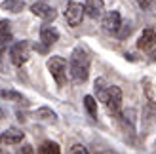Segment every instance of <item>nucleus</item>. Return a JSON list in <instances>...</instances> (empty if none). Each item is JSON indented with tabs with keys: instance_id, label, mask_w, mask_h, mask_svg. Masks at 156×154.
Returning <instances> with one entry per match:
<instances>
[{
	"instance_id": "1",
	"label": "nucleus",
	"mask_w": 156,
	"mask_h": 154,
	"mask_svg": "<svg viewBox=\"0 0 156 154\" xmlns=\"http://www.w3.org/2000/svg\"><path fill=\"white\" fill-rule=\"evenodd\" d=\"M69 71H71V76L74 82H86L88 80V74H90V57L86 50L82 48H74L71 61H69Z\"/></svg>"
},
{
	"instance_id": "2",
	"label": "nucleus",
	"mask_w": 156,
	"mask_h": 154,
	"mask_svg": "<svg viewBox=\"0 0 156 154\" xmlns=\"http://www.w3.org/2000/svg\"><path fill=\"white\" fill-rule=\"evenodd\" d=\"M30 57V44L29 42H15L12 46V50H10V59H12V63L15 67H21V65H25L27 61Z\"/></svg>"
},
{
	"instance_id": "3",
	"label": "nucleus",
	"mask_w": 156,
	"mask_h": 154,
	"mask_svg": "<svg viewBox=\"0 0 156 154\" xmlns=\"http://www.w3.org/2000/svg\"><path fill=\"white\" fill-rule=\"evenodd\" d=\"M48 68L53 76V80L57 82V86H65V80H67V61L63 57H51L48 61Z\"/></svg>"
},
{
	"instance_id": "4",
	"label": "nucleus",
	"mask_w": 156,
	"mask_h": 154,
	"mask_svg": "<svg viewBox=\"0 0 156 154\" xmlns=\"http://www.w3.org/2000/svg\"><path fill=\"white\" fill-rule=\"evenodd\" d=\"M84 13H86V10H84L82 4L69 2L67 4V10H65V19H67V23L71 27H78L82 23V19H84Z\"/></svg>"
},
{
	"instance_id": "5",
	"label": "nucleus",
	"mask_w": 156,
	"mask_h": 154,
	"mask_svg": "<svg viewBox=\"0 0 156 154\" xmlns=\"http://www.w3.org/2000/svg\"><path fill=\"white\" fill-rule=\"evenodd\" d=\"M107 109L108 112H112V114H118L120 110V105H122V89L118 86H108V91H107Z\"/></svg>"
},
{
	"instance_id": "6",
	"label": "nucleus",
	"mask_w": 156,
	"mask_h": 154,
	"mask_svg": "<svg viewBox=\"0 0 156 154\" xmlns=\"http://www.w3.org/2000/svg\"><path fill=\"white\" fill-rule=\"evenodd\" d=\"M30 12H33L36 17H40V19H44V21H53L55 19V10H53L51 6H48V4H44V2H36V4H33L30 6Z\"/></svg>"
},
{
	"instance_id": "7",
	"label": "nucleus",
	"mask_w": 156,
	"mask_h": 154,
	"mask_svg": "<svg viewBox=\"0 0 156 154\" xmlns=\"http://www.w3.org/2000/svg\"><path fill=\"white\" fill-rule=\"evenodd\" d=\"M23 139H25V133L15 128H10L0 133V145H19Z\"/></svg>"
},
{
	"instance_id": "8",
	"label": "nucleus",
	"mask_w": 156,
	"mask_h": 154,
	"mask_svg": "<svg viewBox=\"0 0 156 154\" xmlns=\"http://www.w3.org/2000/svg\"><path fill=\"white\" fill-rule=\"evenodd\" d=\"M120 13L112 10V12H107L105 17H103V29L107 30V33H118L120 29Z\"/></svg>"
},
{
	"instance_id": "9",
	"label": "nucleus",
	"mask_w": 156,
	"mask_h": 154,
	"mask_svg": "<svg viewBox=\"0 0 156 154\" xmlns=\"http://www.w3.org/2000/svg\"><path fill=\"white\" fill-rule=\"evenodd\" d=\"M84 10H86V13H88L91 19H97L105 12V2L103 0H86Z\"/></svg>"
},
{
	"instance_id": "10",
	"label": "nucleus",
	"mask_w": 156,
	"mask_h": 154,
	"mask_svg": "<svg viewBox=\"0 0 156 154\" xmlns=\"http://www.w3.org/2000/svg\"><path fill=\"white\" fill-rule=\"evenodd\" d=\"M154 44H156V30L145 29L141 33V36H139V40H137V48L139 50H151Z\"/></svg>"
},
{
	"instance_id": "11",
	"label": "nucleus",
	"mask_w": 156,
	"mask_h": 154,
	"mask_svg": "<svg viewBox=\"0 0 156 154\" xmlns=\"http://www.w3.org/2000/svg\"><path fill=\"white\" fill-rule=\"evenodd\" d=\"M40 40L44 42V46L48 48V46L51 44H55L59 40V33H57V29L55 27H50V25H44L40 29Z\"/></svg>"
},
{
	"instance_id": "12",
	"label": "nucleus",
	"mask_w": 156,
	"mask_h": 154,
	"mask_svg": "<svg viewBox=\"0 0 156 154\" xmlns=\"http://www.w3.org/2000/svg\"><path fill=\"white\" fill-rule=\"evenodd\" d=\"M12 42V30L8 21H0V50H6V46Z\"/></svg>"
},
{
	"instance_id": "13",
	"label": "nucleus",
	"mask_w": 156,
	"mask_h": 154,
	"mask_svg": "<svg viewBox=\"0 0 156 154\" xmlns=\"http://www.w3.org/2000/svg\"><path fill=\"white\" fill-rule=\"evenodd\" d=\"M34 116L38 120H46V122H57V114L53 112L51 109H48V107H40L36 112H34Z\"/></svg>"
},
{
	"instance_id": "14",
	"label": "nucleus",
	"mask_w": 156,
	"mask_h": 154,
	"mask_svg": "<svg viewBox=\"0 0 156 154\" xmlns=\"http://www.w3.org/2000/svg\"><path fill=\"white\" fill-rule=\"evenodd\" d=\"M2 10L4 12H12V13H19L23 10V0H2Z\"/></svg>"
},
{
	"instance_id": "15",
	"label": "nucleus",
	"mask_w": 156,
	"mask_h": 154,
	"mask_svg": "<svg viewBox=\"0 0 156 154\" xmlns=\"http://www.w3.org/2000/svg\"><path fill=\"white\" fill-rule=\"evenodd\" d=\"M0 99H8V101H19V103H27V99L23 97L19 91L13 89H2L0 88Z\"/></svg>"
},
{
	"instance_id": "16",
	"label": "nucleus",
	"mask_w": 156,
	"mask_h": 154,
	"mask_svg": "<svg viewBox=\"0 0 156 154\" xmlns=\"http://www.w3.org/2000/svg\"><path fill=\"white\" fill-rule=\"evenodd\" d=\"M38 154H61V149L57 143L53 141H44L40 147H38Z\"/></svg>"
},
{
	"instance_id": "17",
	"label": "nucleus",
	"mask_w": 156,
	"mask_h": 154,
	"mask_svg": "<svg viewBox=\"0 0 156 154\" xmlns=\"http://www.w3.org/2000/svg\"><path fill=\"white\" fill-rule=\"evenodd\" d=\"M84 107H86V110L90 112V116H93V118L97 116V101L91 95H86L84 97Z\"/></svg>"
},
{
	"instance_id": "18",
	"label": "nucleus",
	"mask_w": 156,
	"mask_h": 154,
	"mask_svg": "<svg viewBox=\"0 0 156 154\" xmlns=\"http://www.w3.org/2000/svg\"><path fill=\"white\" fill-rule=\"evenodd\" d=\"M95 91H97L99 101H101V103H105V101H107V91H108V86H105V80H103V78H99V80L95 82Z\"/></svg>"
},
{
	"instance_id": "19",
	"label": "nucleus",
	"mask_w": 156,
	"mask_h": 154,
	"mask_svg": "<svg viewBox=\"0 0 156 154\" xmlns=\"http://www.w3.org/2000/svg\"><path fill=\"white\" fill-rule=\"evenodd\" d=\"M145 118L149 120V122H154L156 120V103L154 101H151V103L145 105Z\"/></svg>"
},
{
	"instance_id": "20",
	"label": "nucleus",
	"mask_w": 156,
	"mask_h": 154,
	"mask_svg": "<svg viewBox=\"0 0 156 154\" xmlns=\"http://www.w3.org/2000/svg\"><path fill=\"white\" fill-rule=\"evenodd\" d=\"M71 154H90V152H88L86 147H82V145H74V147L71 149Z\"/></svg>"
},
{
	"instance_id": "21",
	"label": "nucleus",
	"mask_w": 156,
	"mask_h": 154,
	"mask_svg": "<svg viewBox=\"0 0 156 154\" xmlns=\"http://www.w3.org/2000/svg\"><path fill=\"white\" fill-rule=\"evenodd\" d=\"M129 33H131V27H129V25H126V29L118 30V38H128V36H129Z\"/></svg>"
},
{
	"instance_id": "22",
	"label": "nucleus",
	"mask_w": 156,
	"mask_h": 154,
	"mask_svg": "<svg viewBox=\"0 0 156 154\" xmlns=\"http://www.w3.org/2000/svg\"><path fill=\"white\" fill-rule=\"evenodd\" d=\"M151 2H152V0H137V4L141 6V8H145V10H149V8H151Z\"/></svg>"
},
{
	"instance_id": "23",
	"label": "nucleus",
	"mask_w": 156,
	"mask_h": 154,
	"mask_svg": "<svg viewBox=\"0 0 156 154\" xmlns=\"http://www.w3.org/2000/svg\"><path fill=\"white\" fill-rule=\"evenodd\" d=\"M19 154H33V147L25 145V147H23V150H19Z\"/></svg>"
},
{
	"instance_id": "24",
	"label": "nucleus",
	"mask_w": 156,
	"mask_h": 154,
	"mask_svg": "<svg viewBox=\"0 0 156 154\" xmlns=\"http://www.w3.org/2000/svg\"><path fill=\"white\" fill-rule=\"evenodd\" d=\"M2 116H4V112H2V110H0V118H2Z\"/></svg>"
},
{
	"instance_id": "25",
	"label": "nucleus",
	"mask_w": 156,
	"mask_h": 154,
	"mask_svg": "<svg viewBox=\"0 0 156 154\" xmlns=\"http://www.w3.org/2000/svg\"><path fill=\"white\" fill-rule=\"evenodd\" d=\"M0 55H2V50H0Z\"/></svg>"
},
{
	"instance_id": "26",
	"label": "nucleus",
	"mask_w": 156,
	"mask_h": 154,
	"mask_svg": "<svg viewBox=\"0 0 156 154\" xmlns=\"http://www.w3.org/2000/svg\"><path fill=\"white\" fill-rule=\"evenodd\" d=\"M0 154H4V152H2V150H0Z\"/></svg>"
}]
</instances>
